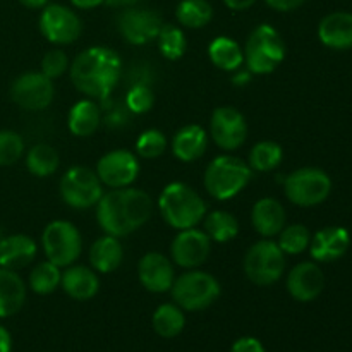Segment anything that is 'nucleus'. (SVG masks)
<instances>
[{"label":"nucleus","mask_w":352,"mask_h":352,"mask_svg":"<svg viewBox=\"0 0 352 352\" xmlns=\"http://www.w3.org/2000/svg\"><path fill=\"white\" fill-rule=\"evenodd\" d=\"M153 199L141 189L120 188L105 192L96 203V220L107 234L124 237L150 220Z\"/></svg>","instance_id":"f257e3e1"},{"label":"nucleus","mask_w":352,"mask_h":352,"mask_svg":"<svg viewBox=\"0 0 352 352\" xmlns=\"http://www.w3.org/2000/svg\"><path fill=\"white\" fill-rule=\"evenodd\" d=\"M122 60L109 47H89L74 58L71 79L76 88L91 98L105 100L120 79Z\"/></svg>","instance_id":"f03ea898"},{"label":"nucleus","mask_w":352,"mask_h":352,"mask_svg":"<svg viewBox=\"0 0 352 352\" xmlns=\"http://www.w3.org/2000/svg\"><path fill=\"white\" fill-rule=\"evenodd\" d=\"M162 217L177 230L192 229L206 215V203L201 196L184 182H170L158 198Z\"/></svg>","instance_id":"7ed1b4c3"},{"label":"nucleus","mask_w":352,"mask_h":352,"mask_svg":"<svg viewBox=\"0 0 352 352\" xmlns=\"http://www.w3.org/2000/svg\"><path fill=\"white\" fill-rule=\"evenodd\" d=\"M253 177V168L241 158L232 155H220L213 158L205 170L203 184L212 198L226 201L239 195Z\"/></svg>","instance_id":"20e7f679"},{"label":"nucleus","mask_w":352,"mask_h":352,"mask_svg":"<svg viewBox=\"0 0 352 352\" xmlns=\"http://www.w3.org/2000/svg\"><path fill=\"white\" fill-rule=\"evenodd\" d=\"M243 52L251 74H270L285 57L284 38L270 24H260L251 31Z\"/></svg>","instance_id":"39448f33"},{"label":"nucleus","mask_w":352,"mask_h":352,"mask_svg":"<svg viewBox=\"0 0 352 352\" xmlns=\"http://www.w3.org/2000/svg\"><path fill=\"white\" fill-rule=\"evenodd\" d=\"M170 291L179 308L186 311H201L219 299L220 284L208 272L191 270L175 278Z\"/></svg>","instance_id":"423d86ee"},{"label":"nucleus","mask_w":352,"mask_h":352,"mask_svg":"<svg viewBox=\"0 0 352 352\" xmlns=\"http://www.w3.org/2000/svg\"><path fill=\"white\" fill-rule=\"evenodd\" d=\"M244 272L253 284L267 287L275 284L285 272V253L274 241H260L248 250Z\"/></svg>","instance_id":"0eeeda50"},{"label":"nucleus","mask_w":352,"mask_h":352,"mask_svg":"<svg viewBox=\"0 0 352 352\" xmlns=\"http://www.w3.org/2000/svg\"><path fill=\"white\" fill-rule=\"evenodd\" d=\"M284 188L289 201L302 208H309L329 198L332 181L322 168L302 167L287 175Z\"/></svg>","instance_id":"6e6552de"},{"label":"nucleus","mask_w":352,"mask_h":352,"mask_svg":"<svg viewBox=\"0 0 352 352\" xmlns=\"http://www.w3.org/2000/svg\"><path fill=\"white\" fill-rule=\"evenodd\" d=\"M41 244L48 261L57 267H69L81 253V234L74 223L54 220L45 227Z\"/></svg>","instance_id":"1a4fd4ad"},{"label":"nucleus","mask_w":352,"mask_h":352,"mask_svg":"<svg viewBox=\"0 0 352 352\" xmlns=\"http://www.w3.org/2000/svg\"><path fill=\"white\" fill-rule=\"evenodd\" d=\"M60 196L71 208L86 210L96 206L103 196V184L96 172L88 167H71L60 179Z\"/></svg>","instance_id":"9d476101"},{"label":"nucleus","mask_w":352,"mask_h":352,"mask_svg":"<svg viewBox=\"0 0 352 352\" xmlns=\"http://www.w3.org/2000/svg\"><path fill=\"white\" fill-rule=\"evenodd\" d=\"M38 26L41 34L55 45L74 43L82 30L78 14L60 3H47L41 10Z\"/></svg>","instance_id":"9b49d317"},{"label":"nucleus","mask_w":352,"mask_h":352,"mask_svg":"<svg viewBox=\"0 0 352 352\" xmlns=\"http://www.w3.org/2000/svg\"><path fill=\"white\" fill-rule=\"evenodd\" d=\"M54 82L43 72H24L10 86V96L24 110H45L54 100Z\"/></svg>","instance_id":"f8f14e48"},{"label":"nucleus","mask_w":352,"mask_h":352,"mask_svg":"<svg viewBox=\"0 0 352 352\" xmlns=\"http://www.w3.org/2000/svg\"><path fill=\"white\" fill-rule=\"evenodd\" d=\"M162 26L164 23H162L160 14L151 9L127 7L117 17L119 33L131 45H144L148 41L157 40Z\"/></svg>","instance_id":"ddd939ff"},{"label":"nucleus","mask_w":352,"mask_h":352,"mask_svg":"<svg viewBox=\"0 0 352 352\" xmlns=\"http://www.w3.org/2000/svg\"><path fill=\"white\" fill-rule=\"evenodd\" d=\"M140 174V162L129 150H113L96 164V175L103 186L112 189L129 188Z\"/></svg>","instance_id":"4468645a"},{"label":"nucleus","mask_w":352,"mask_h":352,"mask_svg":"<svg viewBox=\"0 0 352 352\" xmlns=\"http://www.w3.org/2000/svg\"><path fill=\"white\" fill-rule=\"evenodd\" d=\"M210 133L217 146L226 151L241 148L248 136V124L243 113L234 107H219L213 110Z\"/></svg>","instance_id":"2eb2a0df"},{"label":"nucleus","mask_w":352,"mask_h":352,"mask_svg":"<svg viewBox=\"0 0 352 352\" xmlns=\"http://www.w3.org/2000/svg\"><path fill=\"white\" fill-rule=\"evenodd\" d=\"M212 251V239L196 227L184 229L174 237L170 246L172 260L182 268H196L205 263Z\"/></svg>","instance_id":"dca6fc26"},{"label":"nucleus","mask_w":352,"mask_h":352,"mask_svg":"<svg viewBox=\"0 0 352 352\" xmlns=\"http://www.w3.org/2000/svg\"><path fill=\"white\" fill-rule=\"evenodd\" d=\"M325 287V275L322 268L313 261L299 263L289 272L287 291L296 301L309 302L315 301Z\"/></svg>","instance_id":"f3484780"},{"label":"nucleus","mask_w":352,"mask_h":352,"mask_svg":"<svg viewBox=\"0 0 352 352\" xmlns=\"http://www.w3.org/2000/svg\"><path fill=\"white\" fill-rule=\"evenodd\" d=\"M138 275L143 287L150 292H167L175 280L174 265L160 253H146L138 265Z\"/></svg>","instance_id":"a211bd4d"},{"label":"nucleus","mask_w":352,"mask_h":352,"mask_svg":"<svg viewBox=\"0 0 352 352\" xmlns=\"http://www.w3.org/2000/svg\"><path fill=\"white\" fill-rule=\"evenodd\" d=\"M351 236L344 227H325L313 236L309 243V253L316 261L329 263L346 254L349 250Z\"/></svg>","instance_id":"6ab92c4d"},{"label":"nucleus","mask_w":352,"mask_h":352,"mask_svg":"<svg viewBox=\"0 0 352 352\" xmlns=\"http://www.w3.org/2000/svg\"><path fill=\"white\" fill-rule=\"evenodd\" d=\"M285 208L275 198H261L251 210V222L254 230L263 237H274L285 227Z\"/></svg>","instance_id":"aec40b11"},{"label":"nucleus","mask_w":352,"mask_h":352,"mask_svg":"<svg viewBox=\"0 0 352 352\" xmlns=\"http://www.w3.org/2000/svg\"><path fill=\"white\" fill-rule=\"evenodd\" d=\"M36 256V243L24 234H12L0 239V267L19 270Z\"/></svg>","instance_id":"412c9836"},{"label":"nucleus","mask_w":352,"mask_h":352,"mask_svg":"<svg viewBox=\"0 0 352 352\" xmlns=\"http://www.w3.org/2000/svg\"><path fill=\"white\" fill-rule=\"evenodd\" d=\"M318 36L323 45L336 50H346L352 47V14L332 12L322 19L318 26Z\"/></svg>","instance_id":"4be33fe9"},{"label":"nucleus","mask_w":352,"mask_h":352,"mask_svg":"<svg viewBox=\"0 0 352 352\" xmlns=\"http://www.w3.org/2000/svg\"><path fill=\"white\" fill-rule=\"evenodd\" d=\"M60 285L69 298L76 301H88L95 298L98 292L100 280L91 268L82 267V265H76V267L69 265L67 270L62 274Z\"/></svg>","instance_id":"5701e85b"},{"label":"nucleus","mask_w":352,"mask_h":352,"mask_svg":"<svg viewBox=\"0 0 352 352\" xmlns=\"http://www.w3.org/2000/svg\"><path fill=\"white\" fill-rule=\"evenodd\" d=\"M206 146H208V136H206V131L198 124H189L179 129L172 141V151L175 158L186 164L201 158Z\"/></svg>","instance_id":"b1692460"},{"label":"nucleus","mask_w":352,"mask_h":352,"mask_svg":"<svg viewBox=\"0 0 352 352\" xmlns=\"http://www.w3.org/2000/svg\"><path fill=\"white\" fill-rule=\"evenodd\" d=\"M26 301V285L16 270L0 267V318L19 311Z\"/></svg>","instance_id":"393cba45"},{"label":"nucleus","mask_w":352,"mask_h":352,"mask_svg":"<svg viewBox=\"0 0 352 352\" xmlns=\"http://www.w3.org/2000/svg\"><path fill=\"white\" fill-rule=\"evenodd\" d=\"M124 258V250L119 243V237L107 236L100 237L89 250V263L96 272L112 274L120 267Z\"/></svg>","instance_id":"a878e982"},{"label":"nucleus","mask_w":352,"mask_h":352,"mask_svg":"<svg viewBox=\"0 0 352 352\" xmlns=\"http://www.w3.org/2000/svg\"><path fill=\"white\" fill-rule=\"evenodd\" d=\"M100 122H102V113L98 105L91 100H79L69 110L67 126L74 136H91L98 129Z\"/></svg>","instance_id":"bb28decb"},{"label":"nucleus","mask_w":352,"mask_h":352,"mask_svg":"<svg viewBox=\"0 0 352 352\" xmlns=\"http://www.w3.org/2000/svg\"><path fill=\"white\" fill-rule=\"evenodd\" d=\"M210 60L222 71H237L244 62V52L236 40L229 36H219L208 47Z\"/></svg>","instance_id":"cd10ccee"},{"label":"nucleus","mask_w":352,"mask_h":352,"mask_svg":"<svg viewBox=\"0 0 352 352\" xmlns=\"http://www.w3.org/2000/svg\"><path fill=\"white\" fill-rule=\"evenodd\" d=\"M205 232L215 243H229L239 234V222L232 213L215 210L205 215Z\"/></svg>","instance_id":"c85d7f7f"},{"label":"nucleus","mask_w":352,"mask_h":352,"mask_svg":"<svg viewBox=\"0 0 352 352\" xmlns=\"http://www.w3.org/2000/svg\"><path fill=\"white\" fill-rule=\"evenodd\" d=\"M186 316L177 305H162L153 313V329L164 339H174L184 330Z\"/></svg>","instance_id":"c756f323"},{"label":"nucleus","mask_w":352,"mask_h":352,"mask_svg":"<svg viewBox=\"0 0 352 352\" xmlns=\"http://www.w3.org/2000/svg\"><path fill=\"white\" fill-rule=\"evenodd\" d=\"M179 23L191 30L206 26L213 17V7L208 0H181L175 9Z\"/></svg>","instance_id":"7c9ffc66"},{"label":"nucleus","mask_w":352,"mask_h":352,"mask_svg":"<svg viewBox=\"0 0 352 352\" xmlns=\"http://www.w3.org/2000/svg\"><path fill=\"white\" fill-rule=\"evenodd\" d=\"M60 158L50 144H34L26 155V167L36 177H48L58 168Z\"/></svg>","instance_id":"2f4dec72"},{"label":"nucleus","mask_w":352,"mask_h":352,"mask_svg":"<svg viewBox=\"0 0 352 352\" xmlns=\"http://www.w3.org/2000/svg\"><path fill=\"white\" fill-rule=\"evenodd\" d=\"M284 158L282 146L275 141H261L253 146L250 153V167L256 172H268L278 167Z\"/></svg>","instance_id":"473e14b6"},{"label":"nucleus","mask_w":352,"mask_h":352,"mask_svg":"<svg viewBox=\"0 0 352 352\" xmlns=\"http://www.w3.org/2000/svg\"><path fill=\"white\" fill-rule=\"evenodd\" d=\"M60 267H57V265L47 260L33 268V272L30 274V285L33 289V292H36V294L47 296L60 285Z\"/></svg>","instance_id":"72a5a7b5"},{"label":"nucleus","mask_w":352,"mask_h":352,"mask_svg":"<svg viewBox=\"0 0 352 352\" xmlns=\"http://www.w3.org/2000/svg\"><path fill=\"white\" fill-rule=\"evenodd\" d=\"M158 48H160L162 55L168 60H177L184 55L186 48H188V41H186L184 33L181 28L174 26V24H164L157 36Z\"/></svg>","instance_id":"f704fd0d"},{"label":"nucleus","mask_w":352,"mask_h":352,"mask_svg":"<svg viewBox=\"0 0 352 352\" xmlns=\"http://www.w3.org/2000/svg\"><path fill=\"white\" fill-rule=\"evenodd\" d=\"M311 243V234H309L308 227L301 226V223H294V226L284 227L278 234V246L285 254H299L309 248Z\"/></svg>","instance_id":"c9c22d12"},{"label":"nucleus","mask_w":352,"mask_h":352,"mask_svg":"<svg viewBox=\"0 0 352 352\" xmlns=\"http://www.w3.org/2000/svg\"><path fill=\"white\" fill-rule=\"evenodd\" d=\"M167 148V140L158 129H146L136 140V153L143 158H158Z\"/></svg>","instance_id":"e433bc0d"},{"label":"nucleus","mask_w":352,"mask_h":352,"mask_svg":"<svg viewBox=\"0 0 352 352\" xmlns=\"http://www.w3.org/2000/svg\"><path fill=\"white\" fill-rule=\"evenodd\" d=\"M24 153V141L14 131H0V165H14Z\"/></svg>","instance_id":"4c0bfd02"},{"label":"nucleus","mask_w":352,"mask_h":352,"mask_svg":"<svg viewBox=\"0 0 352 352\" xmlns=\"http://www.w3.org/2000/svg\"><path fill=\"white\" fill-rule=\"evenodd\" d=\"M155 103V95L151 91V88L144 82L140 85H134L133 88L127 91L126 96V105L131 112L134 113H144L153 107Z\"/></svg>","instance_id":"58836bf2"},{"label":"nucleus","mask_w":352,"mask_h":352,"mask_svg":"<svg viewBox=\"0 0 352 352\" xmlns=\"http://www.w3.org/2000/svg\"><path fill=\"white\" fill-rule=\"evenodd\" d=\"M69 69V58L65 55V52L62 50H52L41 60V72H43L47 78L55 79L60 78L65 71Z\"/></svg>","instance_id":"ea45409f"},{"label":"nucleus","mask_w":352,"mask_h":352,"mask_svg":"<svg viewBox=\"0 0 352 352\" xmlns=\"http://www.w3.org/2000/svg\"><path fill=\"white\" fill-rule=\"evenodd\" d=\"M230 352H267L263 344L254 337H243V339L236 340Z\"/></svg>","instance_id":"a19ab883"},{"label":"nucleus","mask_w":352,"mask_h":352,"mask_svg":"<svg viewBox=\"0 0 352 352\" xmlns=\"http://www.w3.org/2000/svg\"><path fill=\"white\" fill-rule=\"evenodd\" d=\"M265 2L274 10H278V12H291V10L301 7L306 0H265Z\"/></svg>","instance_id":"79ce46f5"},{"label":"nucleus","mask_w":352,"mask_h":352,"mask_svg":"<svg viewBox=\"0 0 352 352\" xmlns=\"http://www.w3.org/2000/svg\"><path fill=\"white\" fill-rule=\"evenodd\" d=\"M223 3L232 10H246L253 7L256 0H223Z\"/></svg>","instance_id":"37998d69"},{"label":"nucleus","mask_w":352,"mask_h":352,"mask_svg":"<svg viewBox=\"0 0 352 352\" xmlns=\"http://www.w3.org/2000/svg\"><path fill=\"white\" fill-rule=\"evenodd\" d=\"M12 349V339H10V333L7 332L6 327L0 325V352H10Z\"/></svg>","instance_id":"c03bdc74"},{"label":"nucleus","mask_w":352,"mask_h":352,"mask_svg":"<svg viewBox=\"0 0 352 352\" xmlns=\"http://www.w3.org/2000/svg\"><path fill=\"white\" fill-rule=\"evenodd\" d=\"M71 3L78 9H95V7L102 6L103 0H71Z\"/></svg>","instance_id":"a18cd8bd"},{"label":"nucleus","mask_w":352,"mask_h":352,"mask_svg":"<svg viewBox=\"0 0 352 352\" xmlns=\"http://www.w3.org/2000/svg\"><path fill=\"white\" fill-rule=\"evenodd\" d=\"M138 2H140V0H103V3H107V6L124 7V9H127V7H134Z\"/></svg>","instance_id":"49530a36"},{"label":"nucleus","mask_w":352,"mask_h":352,"mask_svg":"<svg viewBox=\"0 0 352 352\" xmlns=\"http://www.w3.org/2000/svg\"><path fill=\"white\" fill-rule=\"evenodd\" d=\"M24 7H30V9H43L48 3V0H19Z\"/></svg>","instance_id":"de8ad7c7"},{"label":"nucleus","mask_w":352,"mask_h":352,"mask_svg":"<svg viewBox=\"0 0 352 352\" xmlns=\"http://www.w3.org/2000/svg\"><path fill=\"white\" fill-rule=\"evenodd\" d=\"M250 79H251V72L250 71L239 72V74H237L236 78L232 79V82H234V85H246V82H250Z\"/></svg>","instance_id":"09e8293b"},{"label":"nucleus","mask_w":352,"mask_h":352,"mask_svg":"<svg viewBox=\"0 0 352 352\" xmlns=\"http://www.w3.org/2000/svg\"><path fill=\"white\" fill-rule=\"evenodd\" d=\"M0 239H2V230H0Z\"/></svg>","instance_id":"8fccbe9b"}]
</instances>
